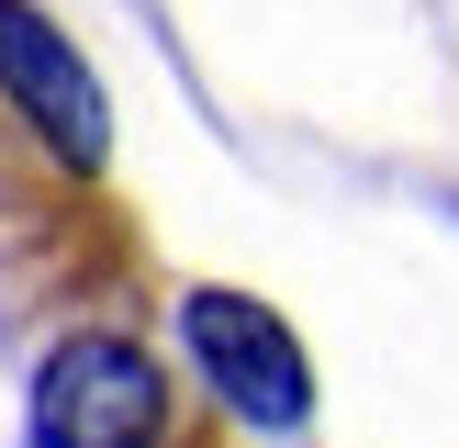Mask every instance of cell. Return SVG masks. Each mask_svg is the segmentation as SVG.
Here are the masks:
<instances>
[{"label": "cell", "mask_w": 459, "mask_h": 448, "mask_svg": "<svg viewBox=\"0 0 459 448\" xmlns=\"http://www.w3.org/2000/svg\"><path fill=\"white\" fill-rule=\"evenodd\" d=\"M0 101L34 124V146L56 157L67 179H101V90L79 79L67 34L34 12V0H0Z\"/></svg>", "instance_id": "cell-2"}, {"label": "cell", "mask_w": 459, "mask_h": 448, "mask_svg": "<svg viewBox=\"0 0 459 448\" xmlns=\"http://www.w3.org/2000/svg\"><path fill=\"white\" fill-rule=\"evenodd\" d=\"M22 437L34 448H179V392L146 336L124 325H67L22 381Z\"/></svg>", "instance_id": "cell-1"}, {"label": "cell", "mask_w": 459, "mask_h": 448, "mask_svg": "<svg viewBox=\"0 0 459 448\" xmlns=\"http://www.w3.org/2000/svg\"><path fill=\"white\" fill-rule=\"evenodd\" d=\"M191 348H202L213 392L236 403L247 426H303L314 415V370H303V348L281 336V314L236 303V291H202V303H191Z\"/></svg>", "instance_id": "cell-3"}]
</instances>
